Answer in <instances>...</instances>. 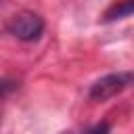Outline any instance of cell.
<instances>
[{"label":"cell","mask_w":134,"mask_h":134,"mask_svg":"<svg viewBox=\"0 0 134 134\" xmlns=\"http://www.w3.org/2000/svg\"><path fill=\"white\" fill-rule=\"evenodd\" d=\"M6 31L21 42H36L44 34V19L34 10H21L8 19Z\"/></svg>","instance_id":"obj_1"},{"label":"cell","mask_w":134,"mask_h":134,"mask_svg":"<svg viewBox=\"0 0 134 134\" xmlns=\"http://www.w3.org/2000/svg\"><path fill=\"white\" fill-rule=\"evenodd\" d=\"M130 86H134V73H132V71H115V73H107V75L98 77V80L90 86L88 96H90L92 100L103 103V100H109V98H113L115 94L124 92V90L130 88Z\"/></svg>","instance_id":"obj_2"},{"label":"cell","mask_w":134,"mask_h":134,"mask_svg":"<svg viewBox=\"0 0 134 134\" xmlns=\"http://www.w3.org/2000/svg\"><path fill=\"white\" fill-rule=\"evenodd\" d=\"M134 15V0H119L117 4H113L107 13H105V23H111V21H119V19H126V17H132Z\"/></svg>","instance_id":"obj_3"},{"label":"cell","mask_w":134,"mask_h":134,"mask_svg":"<svg viewBox=\"0 0 134 134\" xmlns=\"http://www.w3.org/2000/svg\"><path fill=\"white\" fill-rule=\"evenodd\" d=\"M109 124H96V126H92L90 130H86L84 134H109Z\"/></svg>","instance_id":"obj_4"}]
</instances>
